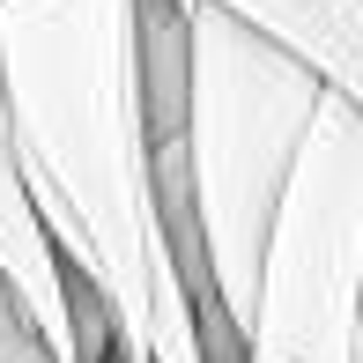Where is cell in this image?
<instances>
[{
	"mask_svg": "<svg viewBox=\"0 0 363 363\" xmlns=\"http://www.w3.org/2000/svg\"><path fill=\"white\" fill-rule=\"evenodd\" d=\"M0 104L60 267L104 304V363H208L148 186L141 0H0Z\"/></svg>",
	"mask_w": 363,
	"mask_h": 363,
	"instance_id": "cell-1",
	"label": "cell"
},
{
	"mask_svg": "<svg viewBox=\"0 0 363 363\" xmlns=\"http://www.w3.org/2000/svg\"><path fill=\"white\" fill-rule=\"evenodd\" d=\"M186 15V104H178V186H186V223L201 252V356L245 363V319H252L259 245L267 216L282 201L289 156L311 126L326 82L282 52L274 38L245 30L238 15L208 0H178Z\"/></svg>",
	"mask_w": 363,
	"mask_h": 363,
	"instance_id": "cell-2",
	"label": "cell"
},
{
	"mask_svg": "<svg viewBox=\"0 0 363 363\" xmlns=\"http://www.w3.org/2000/svg\"><path fill=\"white\" fill-rule=\"evenodd\" d=\"M363 334V111L319 89L259 245L245 363H349Z\"/></svg>",
	"mask_w": 363,
	"mask_h": 363,
	"instance_id": "cell-3",
	"label": "cell"
},
{
	"mask_svg": "<svg viewBox=\"0 0 363 363\" xmlns=\"http://www.w3.org/2000/svg\"><path fill=\"white\" fill-rule=\"evenodd\" d=\"M208 8L238 15L259 38H274L334 96H349L363 111V0H208Z\"/></svg>",
	"mask_w": 363,
	"mask_h": 363,
	"instance_id": "cell-4",
	"label": "cell"
},
{
	"mask_svg": "<svg viewBox=\"0 0 363 363\" xmlns=\"http://www.w3.org/2000/svg\"><path fill=\"white\" fill-rule=\"evenodd\" d=\"M0 363H52L45 334L30 326V311L15 304V289H8V282H0Z\"/></svg>",
	"mask_w": 363,
	"mask_h": 363,
	"instance_id": "cell-5",
	"label": "cell"
},
{
	"mask_svg": "<svg viewBox=\"0 0 363 363\" xmlns=\"http://www.w3.org/2000/svg\"><path fill=\"white\" fill-rule=\"evenodd\" d=\"M349 363H363V334H356V349H349Z\"/></svg>",
	"mask_w": 363,
	"mask_h": 363,
	"instance_id": "cell-6",
	"label": "cell"
}]
</instances>
